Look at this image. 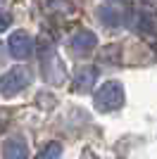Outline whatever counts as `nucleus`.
Masks as SVG:
<instances>
[{"mask_svg":"<svg viewBox=\"0 0 157 159\" xmlns=\"http://www.w3.org/2000/svg\"><path fill=\"white\" fill-rule=\"evenodd\" d=\"M36 48H38V60H40V69H43V79L50 86H62L67 81V69H64V62L59 60L52 40H48V36H40Z\"/></svg>","mask_w":157,"mask_h":159,"instance_id":"1","label":"nucleus"},{"mask_svg":"<svg viewBox=\"0 0 157 159\" xmlns=\"http://www.w3.org/2000/svg\"><path fill=\"white\" fill-rule=\"evenodd\" d=\"M33 81V74L29 66H12L7 74L0 76V95L2 98H14V95H19L21 90L31 86Z\"/></svg>","mask_w":157,"mask_h":159,"instance_id":"2","label":"nucleus"},{"mask_svg":"<svg viewBox=\"0 0 157 159\" xmlns=\"http://www.w3.org/2000/svg\"><path fill=\"white\" fill-rule=\"evenodd\" d=\"M124 86L119 81H105L102 86L98 88V93L93 98L95 109L98 112H117L119 107L124 105Z\"/></svg>","mask_w":157,"mask_h":159,"instance_id":"3","label":"nucleus"},{"mask_svg":"<svg viewBox=\"0 0 157 159\" xmlns=\"http://www.w3.org/2000/svg\"><path fill=\"white\" fill-rule=\"evenodd\" d=\"M129 24L133 26V31L143 33L148 38H157V12L148 5H136L131 10Z\"/></svg>","mask_w":157,"mask_h":159,"instance_id":"4","label":"nucleus"},{"mask_svg":"<svg viewBox=\"0 0 157 159\" xmlns=\"http://www.w3.org/2000/svg\"><path fill=\"white\" fill-rule=\"evenodd\" d=\"M7 48H10V55L14 60H29L33 55L36 43L26 31H12V36L7 38Z\"/></svg>","mask_w":157,"mask_h":159,"instance_id":"5","label":"nucleus"},{"mask_svg":"<svg viewBox=\"0 0 157 159\" xmlns=\"http://www.w3.org/2000/svg\"><path fill=\"white\" fill-rule=\"evenodd\" d=\"M98 45V36L88 29H78V31L72 33V38H69V50H72L76 57H86V55H91Z\"/></svg>","mask_w":157,"mask_h":159,"instance_id":"6","label":"nucleus"},{"mask_svg":"<svg viewBox=\"0 0 157 159\" xmlns=\"http://www.w3.org/2000/svg\"><path fill=\"white\" fill-rule=\"evenodd\" d=\"M95 81H98V66L83 64V66H78L76 74H74L72 90H74V93H88V90L95 86Z\"/></svg>","mask_w":157,"mask_h":159,"instance_id":"7","label":"nucleus"},{"mask_svg":"<svg viewBox=\"0 0 157 159\" xmlns=\"http://www.w3.org/2000/svg\"><path fill=\"white\" fill-rule=\"evenodd\" d=\"M2 159H29V147L21 135H10L2 143Z\"/></svg>","mask_w":157,"mask_h":159,"instance_id":"8","label":"nucleus"},{"mask_svg":"<svg viewBox=\"0 0 157 159\" xmlns=\"http://www.w3.org/2000/svg\"><path fill=\"white\" fill-rule=\"evenodd\" d=\"M98 19L100 24H105L107 29H119L121 24H124V14L119 12V10H114V7H100L98 10Z\"/></svg>","mask_w":157,"mask_h":159,"instance_id":"9","label":"nucleus"},{"mask_svg":"<svg viewBox=\"0 0 157 159\" xmlns=\"http://www.w3.org/2000/svg\"><path fill=\"white\" fill-rule=\"evenodd\" d=\"M59 157H62V145H59V143H55V140H52V143H48V145L43 147L38 154H36V159H59Z\"/></svg>","mask_w":157,"mask_h":159,"instance_id":"10","label":"nucleus"},{"mask_svg":"<svg viewBox=\"0 0 157 159\" xmlns=\"http://www.w3.org/2000/svg\"><path fill=\"white\" fill-rule=\"evenodd\" d=\"M119 55H121V50H119L117 45H110V48H105V52L100 55V57H102V62H110V64H117V62L121 60Z\"/></svg>","mask_w":157,"mask_h":159,"instance_id":"11","label":"nucleus"},{"mask_svg":"<svg viewBox=\"0 0 157 159\" xmlns=\"http://www.w3.org/2000/svg\"><path fill=\"white\" fill-rule=\"evenodd\" d=\"M10 24H12V17H10L7 12H0V33L7 31V26H10Z\"/></svg>","mask_w":157,"mask_h":159,"instance_id":"12","label":"nucleus"},{"mask_svg":"<svg viewBox=\"0 0 157 159\" xmlns=\"http://www.w3.org/2000/svg\"><path fill=\"white\" fill-rule=\"evenodd\" d=\"M81 159H98L95 154L91 152V150H83V154H81Z\"/></svg>","mask_w":157,"mask_h":159,"instance_id":"13","label":"nucleus"}]
</instances>
